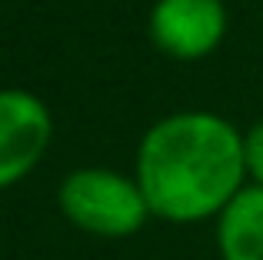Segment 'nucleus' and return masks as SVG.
Here are the masks:
<instances>
[{"instance_id":"obj_3","label":"nucleus","mask_w":263,"mask_h":260,"mask_svg":"<svg viewBox=\"0 0 263 260\" xmlns=\"http://www.w3.org/2000/svg\"><path fill=\"white\" fill-rule=\"evenodd\" d=\"M53 140V117L27 90H0V190L20 183Z\"/></svg>"},{"instance_id":"obj_2","label":"nucleus","mask_w":263,"mask_h":260,"mask_svg":"<svg viewBox=\"0 0 263 260\" xmlns=\"http://www.w3.org/2000/svg\"><path fill=\"white\" fill-rule=\"evenodd\" d=\"M60 214L90 237L123 240L147 224L150 207L134 177L107 167H80L64 177L57 190Z\"/></svg>"},{"instance_id":"obj_5","label":"nucleus","mask_w":263,"mask_h":260,"mask_svg":"<svg viewBox=\"0 0 263 260\" xmlns=\"http://www.w3.org/2000/svg\"><path fill=\"white\" fill-rule=\"evenodd\" d=\"M220 260H263V187H243L217 217Z\"/></svg>"},{"instance_id":"obj_4","label":"nucleus","mask_w":263,"mask_h":260,"mask_svg":"<svg viewBox=\"0 0 263 260\" xmlns=\"http://www.w3.org/2000/svg\"><path fill=\"white\" fill-rule=\"evenodd\" d=\"M227 33L223 0H157L150 10V40L177 60H200Z\"/></svg>"},{"instance_id":"obj_1","label":"nucleus","mask_w":263,"mask_h":260,"mask_svg":"<svg viewBox=\"0 0 263 260\" xmlns=\"http://www.w3.org/2000/svg\"><path fill=\"white\" fill-rule=\"evenodd\" d=\"M134 180L150 217L167 224L220 217L247 187L243 134L210 110L170 114L143 134Z\"/></svg>"},{"instance_id":"obj_6","label":"nucleus","mask_w":263,"mask_h":260,"mask_svg":"<svg viewBox=\"0 0 263 260\" xmlns=\"http://www.w3.org/2000/svg\"><path fill=\"white\" fill-rule=\"evenodd\" d=\"M243 154H247V177H253V183L263 187V120L243 134Z\"/></svg>"}]
</instances>
